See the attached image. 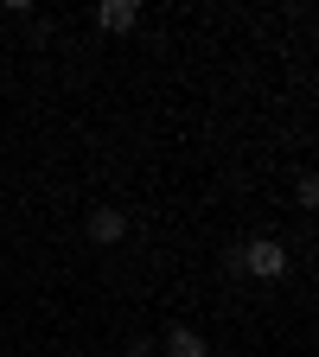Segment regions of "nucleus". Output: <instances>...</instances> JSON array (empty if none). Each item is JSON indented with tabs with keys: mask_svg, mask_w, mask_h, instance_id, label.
I'll return each instance as SVG.
<instances>
[{
	"mask_svg": "<svg viewBox=\"0 0 319 357\" xmlns=\"http://www.w3.org/2000/svg\"><path fill=\"white\" fill-rule=\"evenodd\" d=\"M288 243L281 236H255V243H243V275H255V281H281L288 275Z\"/></svg>",
	"mask_w": 319,
	"mask_h": 357,
	"instance_id": "1",
	"label": "nucleus"
},
{
	"mask_svg": "<svg viewBox=\"0 0 319 357\" xmlns=\"http://www.w3.org/2000/svg\"><path fill=\"white\" fill-rule=\"evenodd\" d=\"M83 236L96 243V249L128 243V211H121V204H89V217H83Z\"/></svg>",
	"mask_w": 319,
	"mask_h": 357,
	"instance_id": "2",
	"label": "nucleus"
},
{
	"mask_svg": "<svg viewBox=\"0 0 319 357\" xmlns=\"http://www.w3.org/2000/svg\"><path fill=\"white\" fill-rule=\"evenodd\" d=\"M96 26L103 32H134V26H141V0H103V7H96Z\"/></svg>",
	"mask_w": 319,
	"mask_h": 357,
	"instance_id": "3",
	"label": "nucleus"
},
{
	"mask_svg": "<svg viewBox=\"0 0 319 357\" xmlns=\"http://www.w3.org/2000/svg\"><path fill=\"white\" fill-rule=\"evenodd\" d=\"M160 351H166V357H211V344H205L192 326H172V332L160 338Z\"/></svg>",
	"mask_w": 319,
	"mask_h": 357,
	"instance_id": "4",
	"label": "nucleus"
},
{
	"mask_svg": "<svg viewBox=\"0 0 319 357\" xmlns=\"http://www.w3.org/2000/svg\"><path fill=\"white\" fill-rule=\"evenodd\" d=\"M294 204H300V211H313V204H319V178H313V172H300V178H294Z\"/></svg>",
	"mask_w": 319,
	"mask_h": 357,
	"instance_id": "5",
	"label": "nucleus"
}]
</instances>
